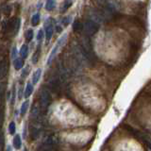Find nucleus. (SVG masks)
Segmentation results:
<instances>
[{
  "mask_svg": "<svg viewBox=\"0 0 151 151\" xmlns=\"http://www.w3.org/2000/svg\"><path fill=\"white\" fill-rule=\"evenodd\" d=\"M41 74H42V70L41 69H37L35 71V73L33 74V78H32L33 84H37L38 83V81H39L40 78H41Z\"/></svg>",
  "mask_w": 151,
  "mask_h": 151,
  "instance_id": "9",
  "label": "nucleus"
},
{
  "mask_svg": "<svg viewBox=\"0 0 151 151\" xmlns=\"http://www.w3.org/2000/svg\"><path fill=\"white\" fill-rule=\"evenodd\" d=\"M16 48H15V47H13V48H12V58L14 59V57H16Z\"/></svg>",
  "mask_w": 151,
  "mask_h": 151,
  "instance_id": "23",
  "label": "nucleus"
},
{
  "mask_svg": "<svg viewBox=\"0 0 151 151\" xmlns=\"http://www.w3.org/2000/svg\"><path fill=\"white\" fill-rule=\"evenodd\" d=\"M15 129H16V126H15V123L14 122H11L9 123V131L11 134H14L15 133Z\"/></svg>",
  "mask_w": 151,
  "mask_h": 151,
  "instance_id": "21",
  "label": "nucleus"
},
{
  "mask_svg": "<svg viewBox=\"0 0 151 151\" xmlns=\"http://www.w3.org/2000/svg\"><path fill=\"white\" fill-rule=\"evenodd\" d=\"M40 53H41V48H40V46H39L36 49L34 55H33V57H32V63H33V64H36L38 63V60H39V58H40Z\"/></svg>",
  "mask_w": 151,
  "mask_h": 151,
  "instance_id": "11",
  "label": "nucleus"
},
{
  "mask_svg": "<svg viewBox=\"0 0 151 151\" xmlns=\"http://www.w3.org/2000/svg\"><path fill=\"white\" fill-rule=\"evenodd\" d=\"M14 68H15L16 70H20L21 67L24 65V60H22L21 59L19 58H16L15 60H14Z\"/></svg>",
  "mask_w": 151,
  "mask_h": 151,
  "instance_id": "14",
  "label": "nucleus"
},
{
  "mask_svg": "<svg viewBox=\"0 0 151 151\" xmlns=\"http://www.w3.org/2000/svg\"><path fill=\"white\" fill-rule=\"evenodd\" d=\"M57 145H58V141H57L56 137L49 136L44 143H42L37 151H56Z\"/></svg>",
  "mask_w": 151,
  "mask_h": 151,
  "instance_id": "1",
  "label": "nucleus"
},
{
  "mask_svg": "<svg viewBox=\"0 0 151 151\" xmlns=\"http://www.w3.org/2000/svg\"><path fill=\"white\" fill-rule=\"evenodd\" d=\"M28 54V47L27 45H23V46L21 47V50H20V55L23 59H26L27 57Z\"/></svg>",
  "mask_w": 151,
  "mask_h": 151,
  "instance_id": "13",
  "label": "nucleus"
},
{
  "mask_svg": "<svg viewBox=\"0 0 151 151\" xmlns=\"http://www.w3.org/2000/svg\"><path fill=\"white\" fill-rule=\"evenodd\" d=\"M55 4H56V2L53 1V0H48V1H47L46 4H45L46 11H48V12L53 11L54 8H55Z\"/></svg>",
  "mask_w": 151,
  "mask_h": 151,
  "instance_id": "15",
  "label": "nucleus"
},
{
  "mask_svg": "<svg viewBox=\"0 0 151 151\" xmlns=\"http://www.w3.org/2000/svg\"><path fill=\"white\" fill-rule=\"evenodd\" d=\"M28 104H29V102H28L27 100L23 103V105H22V107H21V110H20V113H21L22 115H24V114H25V113L27 112V108H28Z\"/></svg>",
  "mask_w": 151,
  "mask_h": 151,
  "instance_id": "19",
  "label": "nucleus"
},
{
  "mask_svg": "<svg viewBox=\"0 0 151 151\" xmlns=\"http://www.w3.org/2000/svg\"><path fill=\"white\" fill-rule=\"evenodd\" d=\"M53 31H54L53 25L48 24V25L45 26V38H46L47 41H49L51 39L52 35H53Z\"/></svg>",
  "mask_w": 151,
  "mask_h": 151,
  "instance_id": "7",
  "label": "nucleus"
},
{
  "mask_svg": "<svg viewBox=\"0 0 151 151\" xmlns=\"http://www.w3.org/2000/svg\"><path fill=\"white\" fill-rule=\"evenodd\" d=\"M25 151H27V149H25Z\"/></svg>",
  "mask_w": 151,
  "mask_h": 151,
  "instance_id": "24",
  "label": "nucleus"
},
{
  "mask_svg": "<svg viewBox=\"0 0 151 151\" xmlns=\"http://www.w3.org/2000/svg\"><path fill=\"white\" fill-rule=\"evenodd\" d=\"M49 88L53 93H58L60 90V78L56 76L49 81Z\"/></svg>",
  "mask_w": 151,
  "mask_h": 151,
  "instance_id": "5",
  "label": "nucleus"
},
{
  "mask_svg": "<svg viewBox=\"0 0 151 151\" xmlns=\"http://www.w3.org/2000/svg\"><path fill=\"white\" fill-rule=\"evenodd\" d=\"M99 26L96 21L93 20H87L86 22L83 23V31L85 35L87 36H93L94 33L98 31Z\"/></svg>",
  "mask_w": 151,
  "mask_h": 151,
  "instance_id": "2",
  "label": "nucleus"
},
{
  "mask_svg": "<svg viewBox=\"0 0 151 151\" xmlns=\"http://www.w3.org/2000/svg\"><path fill=\"white\" fill-rule=\"evenodd\" d=\"M33 93V85L30 84V83H28L27 85V87H26V91H25V97L27 98V97H29L31 96V93Z\"/></svg>",
  "mask_w": 151,
  "mask_h": 151,
  "instance_id": "12",
  "label": "nucleus"
},
{
  "mask_svg": "<svg viewBox=\"0 0 151 151\" xmlns=\"http://www.w3.org/2000/svg\"><path fill=\"white\" fill-rule=\"evenodd\" d=\"M50 102H51L50 93L47 91V90L42 91L40 94V108L42 109V110H45V109L49 106Z\"/></svg>",
  "mask_w": 151,
  "mask_h": 151,
  "instance_id": "3",
  "label": "nucleus"
},
{
  "mask_svg": "<svg viewBox=\"0 0 151 151\" xmlns=\"http://www.w3.org/2000/svg\"><path fill=\"white\" fill-rule=\"evenodd\" d=\"M73 28H74V30L75 31H79V30H81L83 29V24L82 23H80L78 21H76L74 22L73 24Z\"/></svg>",
  "mask_w": 151,
  "mask_h": 151,
  "instance_id": "17",
  "label": "nucleus"
},
{
  "mask_svg": "<svg viewBox=\"0 0 151 151\" xmlns=\"http://www.w3.org/2000/svg\"><path fill=\"white\" fill-rule=\"evenodd\" d=\"M22 145V141H21V137L20 135L16 134L15 137L13 138V146L15 147V149H20Z\"/></svg>",
  "mask_w": 151,
  "mask_h": 151,
  "instance_id": "8",
  "label": "nucleus"
},
{
  "mask_svg": "<svg viewBox=\"0 0 151 151\" xmlns=\"http://www.w3.org/2000/svg\"><path fill=\"white\" fill-rule=\"evenodd\" d=\"M72 4H73L72 1H64L63 5V8H61V9H60V12H65L71 7V5H72Z\"/></svg>",
  "mask_w": 151,
  "mask_h": 151,
  "instance_id": "18",
  "label": "nucleus"
},
{
  "mask_svg": "<svg viewBox=\"0 0 151 151\" xmlns=\"http://www.w3.org/2000/svg\"><path fill=\"white\" fill-rule=\"evenodd\" d=\"M39 133H40V131H39V129H38V127H31L30 136H31L32 140H36L38 138V136H39Z\"/></svg>",
  "mask_w": 151,
  "mask_h": 151,
  "instance_id": "10",
  "label": "nucleus"
},
{
  "mask_svg": "<svg viewBox=\"0 0 151 151\" xmlns=\"http://www.w3.org/2000/svg\"><path fill=\"white\" fill-rule=\"evenodd\" d=\"M42 37H44V32H42V30H40L39 32H38L37 40H38V41H41V40L42 39Z\"/></svg>",
  "mask_w": 151,
  "mask_h": 151,
  "instance_id": "22",
  "label": "nucleus"
},
{
  "mask_svg": "<svg viewBox=\"0 0 151 151\" xmlns=\"http://www.w3.org/2000/svg\"><path fill=\"white\" fill-rule=\"evenodd\" d=\"M39 22H40V14L36 13L31 18V24H32L33 27H36L38 24H39Z\"/></svg>",
  "mask_w": 151,
  "mask_h": 151,
  "instance_id": "16",
  "label": "nucleus"
},
{
  "mask_svg": "<svg viewBox=\"0 0 151 151\" xmlns=\"http://www.w3.org/2000/svg\"><path fill=\"white\" fill-rule=\"evenodd\" d=\"M33 30L32 29H28L27 32H26V40H27V42H30L31 40H32V38H33Z\"/></svg>",
  "mask_w": 151,
  "mask_h": 151,
  "instance_id": "20",
  "label": "nucleus"
},
{
  "mask_svg": "<svg viewBox=\"0 0 151 151\" xmlns=\"http://www.w3.org/2000/svg\"><path fill=\"white\" fill-rule=\"evenodd\" d=\"M8 70H9V65L8 63L5 60H3L1 61V65H0V78H4L8 74Z\"/></svg>",
  "mask_w": 151,
  "mask_h": 151,
  "instance_id": "6",
  "label": "nucleus"
},
{
  "mask_svg": "<svg viewBox=\"0 0 151 151\" xmlns=\"http://www.w3.org/2000/svg\"><path fill=\"white\" fill-rule=\"evenodd\" d=\"M66 37H67V34H64L63 37H60V39H59V41L57 42V44L55 45V47L53 49H52L51 53L49 55V58H48V60H47V64H50L52 63V60H53V59L55 58V56L57 54V52H58V50L60 49V47H61V45H63L64 41L66 40Z\"/></svg>",
  "mask_w": 151,
  "mask_h": 151,
  "instance_id": "4",
  "label": "nucleus"
}]
</instances>
